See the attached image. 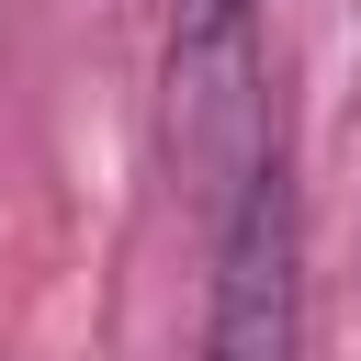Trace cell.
Listing matches in <instances>:
<instances>
[{"label": "cell", "instance_id": "2", "mask_svg": "<svg viewBox=\"0 0 361 361\" xmlns=\"http://www.w3.org/2000/svg\"><path fill=\"white\" fill-rule=\"evenodd\" d=\"M203 361H305V192H293V158L282 147L214 214Z\"/></svg>", "mask_w": 361, "mask_h": 361}, {"label": "cell", "instance_id": "1", "mask_svg": "<svg viewBox=\"0 0 361 361\" xmlns=\"http://www.w3.org/2000/svg\"><path fill=\"white\" fill-rule=\"evenodd\" d=\"M158 147H169V180H192L203 214H226L237 180L282 147V124H271V56H259V0H169Z\"/></svg>", "mask_w": 361, "mask_h": 361}]
</instances>
